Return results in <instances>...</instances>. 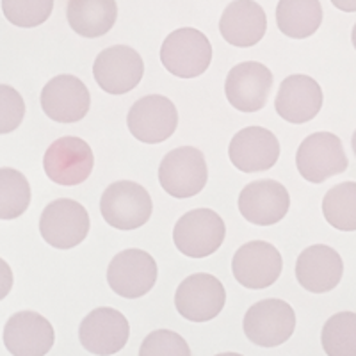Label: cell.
Masks as SVG:
<instances>
[{
    "label": "cell",
    "instance_id": "12",
    "mask_svg": "<svg viewBox=\"0 0 356 356\" xmlns=\"http://www.w3.org/2000/svg\"><path fill=\"white\" fill-rule=\"evenodd\" d=\"M284 260L280 251L266 241H251L235 251L232 260L234 278L243 287L260 291L276 284L282 275Z\"/></svg>",
    "mask_w": 356,
    "mask_h": 356
},
{
    "label": "cell",
    "instance_id": "30",
    "mask_svg": "<svg viewBox=\"0 0 356 356\" xmlns=\"http://www.w3.org/2000/svg\"><path fill=\"white\" fill-rule=\"evenodd\" d=\"M25 104L17 89L11 86H0V132L11 134L24 122Z\"/></svg>",
    "mask_w": 356,
    "mask_h": 356
},
{
    "label": "cell",
    "instance_id": "8",
    "mask_svg": "<svg viewBox=\"0 0 356 356\" xmlns=\"http://www.w3.org/2000/svg\"><path fill=\"white\" fill-rule=\"evenodd\" d=\"M95 157L91 146L81 138H59L49 146L43 157V170L54 184L79 186L93 171Z\"/></svg>",
    "mask_w": 356,
    "mask_h": 356
},
{
    "label": "cell",
    "instance_id": "2",
    "mask_svg": "<svg viewBox=\"0 0 356 356\" xmlns=\"http://www.w3.org/2000/svg\"><path fill=\"white\" fill-rule=\"evenodd\" d=\"M212 44L198 29H177L161 47V63L178 79H195L209 70Z\"/></svg>",
    "mask_w": 356,
    "mask_h": 356
},
{
    "label": "cell",
    "instance_id": "31",
    "mask_svg": "<svg viewBox=\"0 0 356 356\" xmlns=\"http://www.w3.org/2000/svg\"><path fill=\"white\" fill-rule=\"evenodd\" d=\"M337 9L344 13H355L356 11V0H330Z\"/></svg>",
    "mask_w": 356,
    "mask_h": 356
},
{
    "label": "cell",
    "instance_id": "11",
    "mask_svg": "<svg viewBox=\"0 0 356 356\" xmlns=\"http://www.w3.org/2000/svg\"><path fill=\"white\" fill-rule=\"evenodd\" d=\"M178 125V113L173 102L162 95L139 98L127 114V127L138 141L159 145L170 139Z\"/></svg>",
    "mask_w": 356,
    "mask_h": 356
},
{
    "label": "cell",
    "instance_id": "15",
    "mask_svg": "<svg viewBox=\"0 0 356 356\" xmlns=\"http://www.w3.org/2000/svg\"><path fill=\"white\" fill-rule=\"evenodd\" d=\"M271 88V70L262 63L248 61L235 65L228 72L225 95L230 106L241 113H257L266 107Z\"/></svg>",
    "mask_w": 356,
    "mask_h": 356
},
{
    "label": "cell",
    "instance_id": "17",
    "mask_svg": "<svg viewBox=\"0 0 356 356\" xmlns=\"http://www.w3.org/2000/svg\"><path fill=\"white\" fill-rule=\"evenodd\" d=\"M228 157L243 173H260L271 170L278 162L280 143L271 130L246 127L232 138Z\"/></svg>",
    "mask_w": 356,
    "mask_h": 356
},
{
    "label": "cell",
    "instance_id": "24",
    "mask_svg": "<svg viewBox=\"0 0 356 356\" xmlns=\"http://www.w3.org/2000/svg\"><path fill=\"white\" fill-rule=\"evenodd\" d=\"M323 22L319 0H280L276 8V25L285 36L305 40L317 33Z\"/></svg>",
    "mask_w": 356,
    "mask_h": 356
},
{
    "label": "cell",
    "instance_id": "27",
    "mask_svg": "<svg viewBox=\"0 0 356 356\" xmlns=\"http://www.w3.org/2000/svg\"><path fill=\"white\" fill-rule=\"evenodd\" d=\"M323 349L330 356H356V314L339 312L323 328Z\"/></svg>",
    "mask_w": 356,
    "mask_h": 356
},
{
    "label": "cell",
    "instance_id": "3",
    "mask_svg": "<svg viewBox=\"0 0 356 356\" xmlns=\"http://www.w3.org/2000/svg\"><path fill=\"white\" fill-rule=\"evenodd\" d=\"M227 227L218 212L195 209L178 219L173 228V243L182 255L205 259L214 255L225 243Z\"/></svg>",
    "mask_w": 356,
    "mask_h": 356
},
{
    "label": "cell",
    "instance_id": "26",
    "mask_svg": "<svg viewBox=\"0 0 356 356\" xmlns=\"http://www.w3.org/2000/svg\"><path fill=\"white\" fill-rule=\"evenodd\" d=\"M31 203V186L15 168L0 170V218L11 221L24 214Z\"/></svg>",
    "mask_w": 356,
    "mask_h": 356
},
{
    "label": "cell",
    "instance_id": "1",
    "mask_svg": "<svg viewBox=\"0 0 356 356\" xmlns=\"http://www.w3.org/2000/svg\"><path fill=\"white\" fill-rule=\"evenodd\" d=\"M152 205L150 193L132 180L113 182L100 198L102 218L116 230H138L150 221Z\"/></svg>",
    "mask_w": 356,
    "mask_h": 356
},
{
    "label": "cell",
    "instance_id": "19",
    "mask_svg": "<svg viewBox=\"0 0 356 356\" xmlns=\"http://www.w3.org/2000/svg\"><path fill=\"white\" fill-rule=\"evenodd\" d=\"M54 328L43 316L33 310L9 317L4 328V346L13 356H43L54 346Z\"/></svg>",
    "mask_w": 356,
    "mask_h": 356
},
{
    "label": "cell",
    "instance_id": "29",
    "mask_svg": "<svg viewBox=\"0 0 356 356\" xmlns=\"http://www.w3.org/2000/svg\"><path fill=\"white\" fill-rule=\"evenodd\" d=\"M189 356V344L178 333L170 330H157L143 340L139 356Z\"/></svg>",
    "mask_w": 356,
    "mask_h": 356
},
{
    "label": "cell",
    "instance_id": "20",
    "mask_svg": "<svg viewBox=\"0 0 356 356\" xmlns=\"http://www.w3.org/2000/svg\"><path fill=\"white\" fill-rule=\"evenodd\" d=\"M344 262L333 248L316 244L303 250L296 262V278L301 287L314 294L330 292L340 284Z\"/></svg>",
    "mask_w": 356,
    "mask_h": 356
},
{
    "label": "cell",
    "instance_id": "23",
    "mask_svg": "<svg viewBox=\"0 0 356 356\" xmlns=\"http://www.w3.org/2000/svg\"><path fill=\"white\" fill-rule=\"evenodd\" d=\"M66 18L79 36L100 38L116 24V0H68Z\"/></svg>",
    "mask_w": 356,
    "mask_h": 356
},
{
    "label": "cell",
    "instance_id": "28",
    "mask_svg": "<svg viewBox=\"0 0 356 356\" xmlns=\"http://www.w3.org/2000/svg\"><path fill=\"white\" fill-rule=\"evenodd\" d=\"M54 0H2V13L13 25L38 27L52 15Z\"/></svg>",
    "mask_w": 356,
    "mask_h": 356
},
{
    "label": "cell",
    "instance_id": "14",
    "mask_svg": "<svg viewBox=\"0 0 356 356\" xmlns=\"http://www.w3.org/2000/svg\"><path fill=\"white\" fill-rule=\"evenodd\" d=\"M129 335L130 326L127 317L109 307L97 308L88 314L79 328L82 348L97 356L120 353L129 342Z\"/></svg>",
    "mask_w": 356,
    "mask_h": 356
},
{
    "label": "cell",
    "instance_id": "4",
    "mask_svg": "<svg viewBox=\"0 0 356 356\" xmlns=\"http://www.w3.org/2000/svg\"><path fill=\"white\" fill-rule=\"evenodd\" d=\"M209 180V170L202 152L195 146H180L162 159L159 182L164 193L178 200L202 193Z\"/></svg>",
    "mask_w": 356,
    "mask_h": 356
},
{
    "label": "cell",
    "instance_id": "7",
    "mask_svg": "<svg viewBox=\"0 0 356 356\" xmlns=\"http://www.w3.org/2000/svg\"><path fill=\"white\" fill-rule=\"evenodd\" d=\"M40 234L56 250H72L88 237V211L75 200H56L41 212Z\"/></svg>",
    "mask_w": 356,
    "mask_h": 356
},
{
    "label": "cell",
    "instance_id": "18",
    "mask_svg": "<svg viewBox=\"0 0 356 356\" xmlns=\"http://www.w3.org/2000/svg\"><path fill=\"white\" fill-rule=\"evenodd\" d=\"M291 198L276 180H255L239 195V212L246 221L259 227H271L287 216Z\"/></svg>",
    "mask_w": 356,
    "mask_h": 356
},
{
    "label": "cell",
    "instance_id": "5",
    "mask_svg": "<svg viewBox=\"0 0 356 356\" xmlns=\"http://www.w3.org/2000/svg\"><path fill=\"white\" fill-rule=\"evenodd\" d=\"M348 157L339 136L316 132L308 136L298 148L296 166L301 177L312 184H321L348 170Z\"/></svg>",
    "mask_w": 356,
    "mask_h": 356
},
{
    "label": "cell",
    "instance_id": "10",
    "mask_svg": "<svg viewBox=\"0 0 356 356\" xmlns=\"http://www.w3.org/2000/svg\"><path fill=\"white\" fill-rule=\"evenodd\" d=\"M227 303V292L216 276L196 273L184 280L175 292L178 314L193 323H207L221 314Z\"/></svg>",
    "mask_w": 356,
    "mask_h": 356
},
{
    "label": "cell",
    "instance_id": "13",
    "mask_svg": "<svg viewBox=\"0 0 356 356\" xmlns=\"http://www.w3.org/2000/svg\"><path fill=\"white\" fill-rule=\"evenodd\" d=\"M145 63L141 56L127 44H114L102 50L95 59L93 77L102 91L125 95L141 82Z\"/></svg>",
    "mask_w": 356,
    "mask_h": 356
},
{
    "label": "cell",
    "instance_id": "21",
    "mask_svg": "<svg viewBox=\"0 0 356 356\" xmlns=\"http://www.w3.org/2000/svg\"><path fill=\"white\" fill-rule=\"evenodd\" d=\"M323 107V89L308 75H291L280 84L275 109L285 122L301 125L312 122Z\"/></svg>",
    "mask_w": 356,
    "mask_h": 356
},
{
    "label": "cell",
    "instance_id": "33",
    "mask_svg": "<svg viewBox=\"0 0 356 356\" xmlns=\"http://www.w3.org/2000/svg\"><path fill=\"white\" fill-rule=\"evenodd\" d=\"M351 146H353V152H355L356 155V132L353 134V139H351Z\"/></svg>",
    "mask_w": 356,
    "mask_h": 356
},
{
    "label": "cell",
    "instance_id": "32",
    "mask_svg": "<svg viewBox=\"0 0 356 356\" xmlns=\"http://www.w3.org/2000/svg\"><path fill=\"white\" fill-rule=\"evenodd\" d=\"M351 41H353V47H355V50H356V24H355V27H353V34H351Z\"/></svg>",
    "mask_w": 356,
    "mask_h": 356
},
{
    "label": "cell",
    "instance_id": "22",
    "mask_svg": "<svg viewBox=\"0 0 356 356\" xmlns=\"http://www.w3.org/2000/svg\"><path fill=\"white\" fill-rule=\"evenodd\" d=\"M219 31L227 43L250 49L262 41L267 31V17L255 0H234L225 8Z\"/></svg>",
    "mask_w": 356,
    "mask_h": 356
},
{
    "label": "cell",
    "instance_id": "9",
    "mask_svg": "<svg viewBox=\"0 0 356 356\" xmlns=\"http://www.w3.org/2000/svg\"><path fill=\"white\" fill-rule=\"evenodd\" d=\"M157 264L143 250H123L107 267V284L118 296L138 300L154 289L157 282Z\"/></svg>",
    "mask_w": 356,
    "mask_h": 356
},
{
    "label": "cell",
    "instance_id": "16",
    "mask_svg": "<svg viewBox=\"0 0 356 356\" xmlns=\"http://www.w3.org/2000/svg\"><path fill=\"white\" fill-rule=\"evenodd\" d=\"M41 109L57 123H75L89 113L91 97L81 79L73 75H57L44 84L41 91Z\"/></svg>",
    "mask_w": 356,
    "mask_h": 356
},
{
    "label": "cell",
    "instance_id": "25",
    "mask_svg": "<svg viewBox=\"0 0 356 356\" xmlns=\"http://www.w3.org/2000/svg\"><path fill=\"white\" fill-rule=\"evenodd\" d=\"M323 216L340 232H356V182L332 187L323 200Z\"/></svg>",
    "mask_w": 356,
    "mask_h": 356
},
{
    "label": "cell",
    "instance_id": "6",
    "mask_svg": "<svg viewBox=\"0 0 356 356\" xmlns=\"http://www.w3.org/2000/svg\"><path fill=\"white\" fill-rule=\"evenodd\" d=\"M244 335L260 348H278L296 330L294 308L282 300H264L250 307L243 321Z\"/></svg>",
    "mask_w": 356,
    "mask_h": 356
}]
</instances>
